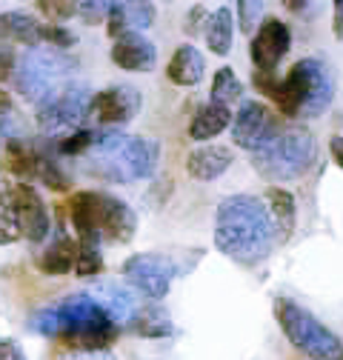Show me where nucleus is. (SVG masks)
Listing matches in <instances>:
<instances>
[{
	"label": "nucleus",
	"mask_w": 343,
	"mask_h": 360,
	"mask_svg": "<svg viewBox=\"0 0 343 360\" xmlns=\"http://www.w3.org/2000/svg\"><path fill=\"white\" fill-rule=\"evenodd\" d=\"M89 297L109 314V321L120 329L126 323H135L138 311H141V300H138V292H132L123 283H98Z\"/></svg>",
	"instance_id": "16"
},
{
	"label": "nucleus",
	"mask_w": 343,
	"mask_h": 360,
	"mask_svg": "<svg viewBox=\"0 0 343 360\" xmlns=\"http://www.w3.org/2000/svg\"><path fill=\"white\" fill-rule=\"evenodd\" d=\"M95 138H98V131H95V129H77V131L66 134L63 141H58L55 149H58L60 155H72V158H77V155H86V152L92 149Z\"/></svg>",
	"instance_id": "31"
},
{
	"label": "nucleus",
	"mask_w": 343,
	"mask_h": 360,
	"mask_svg": "<svg viewBox=\"0 0 343 360\" xmlns=\"http://www.w3.org/2000/svg\"><path fill=\"white\" fill-rule=\"evenodd\" d=\"M329 149H332L335 163L343 169V138H332V141H329Z\"/></svg>",
	"instance_id": "40"
},
{
	"label": "nucleus",
	"mask_w": 343,
	"mask_h": 360,
	"mask_svg": "<svg viewBox=\"0 0 343 360\" xmlns=\"http://www.w3.org/2000/svg\"><path fill=\"white\" fill-rule=\"evenodd\" d=\"M266 203H269V214L275 220L278 238H289L295 232V220H297V206H295V195L286 189H269L266 192Z\"/></svg>",
	"instance_id": "24"
},
{
	"label": "nucleus",
	"mask_w": 343,
	"mask_h": 360,
	"mask_svg": "<svg viewBox=\"0 0 343 360\" xmlns=\"http://www.w3.org/2000/svg\"><path fill=\"white\" fill-rule=\"evenodd\" d=\"M0 138H4L6 143L9 141H18L23 138V123H20V115L12 103V98L0 89Z\"/></svg>",
	"instance_id": "30"
},
{
	"label": "nucleus",
	"mask_w": 343,
	"mask_h": 360,
	"mask_svg": "<svg viewBox=\"0 0 343 360\" xmlns=\"http://www.w3.org/2000/svg\"><path fill=\"white\" fill-rule=\"evenodd\" d=\"M332 29H335V37L343 40V0H337L332 9Z\"/></svg>",
	"instance_id": "39"
},
{
	"label": "nucleus",
	"mask_w": 343,
	"mask_h": 360,
	"mask_svg": "<svg viewBox=\"0 0 343 360\" xmlns=\"http://www.w3.org/2000/svg\"><path fill=\"white\" fill-rule=\"evenodd\" d=\"M12 200H15V212H18V223H20V235H26V240H32V243H40L52 229L49 209L43 203V198L37 195L34 186L15 184Z\"/></svg>",
	"instance_id": "14"
},
{
	"label": "nucleus",
	"mask_w": 343,
	"mask_h": 360,
	"mask_svg": "<svg viewBox=\"0 0 343 360\" xmlns=\"http://www.w3.org/2000/svg\"><path fill=\"white\" fill-rule=\"evenodd\" d=\"M141 106H143V98L135 86L115 83V86H106L92 95L89 117L103 129H117V126L132 120L141 112Z\"/></svg>",
	"instance_id": "11"
},
{
	"label": "nucleus",
	"mask_w": 343,
	"mask_h": 360,
	"mask_svg": "<svg viewBox=\"0 0 343 360\" xmlns=\"http://www.w3.org/2000/svg\"><path fill=\"white\" fill-rule=\"evenodd\" d=\"M0 360H29V357L23 354V349L15 340H4V338H0Z\"/></svg>",
	"instance_id": "38"
},
{
	"label": "nucleus",
	"mask_w": 343,
	"mask_h": 360,
	"mask_svg": "<svg viewBox=\"0 0 343 360\" xmlns=\"http://www.w3.org/2000/svg\"><path fill=\"white\" fill-rule=\"evenodd\" d=\"M72 66L75 60L63 49L34 46V49H26L23 58H18L12 80L26 101H43L52 89L66 83V75L72 72Z\"/></svg>",
	"instance_id": "8"
},
{
	"label": "nucleus",
	"mask_w": 343,
	"mask_h": 360,
	"mask_svg": "<svg viewBox=\"0 0 343 360\" xmlns=\"http://www.w3.org/2000/svg\"><path fill=\"white\" fill-rule=\"evenodd\" d=\"M232 163H235V155H232L229 146L206 143V146H198V149L189 152V158H186V172H189L195 180H218Z\"/></svg>",
	"instance_id": "17"
},
{
	"label": "nucleus",
	"mask_w": 343,
	"mask_h": 360,
	"mask_svg": "<svg viewBox=\"0 0 343 360\" xmlns=\"http://www.w3.org/2000/svg\"><path fill=\"white\" fill-rule=\"evenodd\" d=\"M37 9L43 15H49L52 20H66V18L77 15V6H72V4H37Z\"/></svg>",
	"instance_id": "36"
},
{
	"label": "nucleus",
	"mask_w": 343,
	"mask_h": 360,
	"mask_svg": "<svg viewBox=\"0 0 343 360\" xmlns=\"http://www.w3.org/2000/svg\"><path fill=\"white\" fill-rule=\"evenodd\" d=\"M238 18L243 32H254V26H261V18H264V4L243 0V4H238Z\"/></svg>",
	"instance_id": "32"
},
{
	"label": "nucleus",
	"mask_w": 343,
	"mask_h": 360,
	"mask_svg": "<svg viewBox=\"0 0 343 360\" xmlns=\"http://www.w3.org/2000/svg\"><path fill=\"white\" fill-rule=\"evenodd\" d=\"M89 103H92V89L83 80H66L58 89H52L43 101H37L34 120L40 131L46 134L69 131L89 117Z\"/></svg>",
	"instance_id": "9"
},
{
	"label": "nucleus",
	"mask_w": 343,
	"mask_h": 360,
	"mask_svg": "<svg viewBox=\"0 0 343 360\" xmlns=\"http://www.w3.org/2000/svg\"><path fill=\"white\" fill-rule=\"evenodd\" d=\"M83 158L89 174L109 180V184H135V180H146L155 174L160 143L152 138H132L117 129H103Z\"/></svg>",
	"instance_id": "4"
},
{
	"label": "nucleus",
	"mask_w": 343,
	"mask_h": 360,
	"mask_svg": "<svg viewBox=\"0 0 343 360\" xmlns=\"http://www.w3.org/2000/svg\"><path fill=\"white\" fill-rule=\"evenodd\" d=\"M29 329L80 352H101L117 338V326L89 295H69L37 309L29 318Z\"/></svg>",
	"instance_id": "2"
},
{
	"label": "nucleus",
	"mask_w": 343,
	"mask_h": 360,
	"mask_svg": "<svg viewBox=\"0 0 343 360\" xmlns=\"http://www.w3.org/2000/svg\"><path fill=\"white\" fill-rule=\"evenodd\" d=\"M112 63L123 72H152L157 63L155 43L143 32H126L112 43Z\"/></svg>",
	"instance_id": "15"
},
{
	"label": "nucleus",
	"mask_w": 343,
	"mask_h": 360,
	"mask_svg": "<svg viewBox=\"0 0 343 360\" xmlns=\"http://www.w3.org/2000/svg\"><path fill=\"white\" fill-rule=\"evenodd\" d=\"M135 329L143 338H169L175 332V323H172V318L157 303H152V306H141L138 318H135Z\"/></svg>",
	"instance_id": "27"
},
{
	"label": "nucleus",
	"mask_w": 343,
	"mask_h": 360,
	"mask_svg": "<svg viewBox=\"0 0 343 360\" xmlns=\"http://www.w3.org/2000/svg\"><path fill=\"white\" fill-rule=\"evenodd\" d=\"M109 6L112 4H92V0H86V4H77V15L86 20H101L109 15Z\"/></svg>",
	"instance_id": "37"
},
{
	"label": "nucleus",
	"mask_w": 343,
	"mask_h": 360,
	"mask_svg": "<svg viewBox=\"0 0 343 360\" xmlns=\"http://www.w3.org/2000/svg\"><path fill=\"white\" fill-rule=\"evenodd\" d=\"M103 272V255L101 243H77V263L75 275L77 278H98Z\"/></svg>",
	"instance_id": "29"
},
{
	"label": "nucleus",
	"mask_w": 343,
	"mask_h": 360,
	"mask_svg": "<svg viewBox=\"0 0 343 360\" xmlns=\"http://www.w3.org/2000/svg\"><path fill=\"white\" fill-rule=\"evenodd\" d=\"M15 66H18L15 49L9 46V43H0V80H9L15 75Z\"/></svg>",
	"instance_id": "35"
},
{
	"label": "nucleus",
	"mask_w": 343,
	"mask_h": 360,
	"mask_svg": "<svg viewBox=\"0 0 343 360\" xmlns=\"http://www.w3.org/2000/svg\"><path fill=\"white\" fill-rule=\"evenodd\" d=\"M280 126V120L275 117V112L261 103V101H243L238 115L232 117V141L240 149L257 152Z\"/></svg>",
	"instance_id": "12"
},
{
	"label": "nucleus",
	"mask_w": 343,
	"mask_h": 360,
	"mask_svg": "<svg viewBox=\"0 0 343 360\" xmlns=\"http://www.w3.org/2000/svg\"><path fill=\"white\" fill-rule=\"evenodd\" d=\"M278 229L269 206L254 195L224 198L214 214V246L243 266H254L278 246Z\"/></svg>",
	"instance_id": "1"
},
{
	"label": "nucleus",
	"mask_w": 343,
	"mask_h": 360,
	"mask_svg": "<svg viewBox=\"0 0 343 360\" xmlns=\"http://www.w3.org/2000/svg\"><path fill=\"white\" fill-rule=\"evenodd\" d=\"M275 318L289 343L309 360H343V340L292 297L275 300Z\"/></svg>",
	"instance_id": "7"
},
{
	"label": "nucleus",
	"mask_w": 343,
	"mask_h": 360,
	"mask_svg": "<svg viewBox=\"0 0 343 360\" xmlns=\"http://www.w3.org/2000/svg\"><path fill=\"white\" fill-rule=\"evenodd\" d=\"M203 37H206V46L214 55H229L232 52V40H235V15L229 6H221L209 12L206 26H203Z\"/></svg>",
	"instance_id": "22"
},
{
	"label": "nucleus",
	"mask_w": 343,
	"mask_h": 360,
	"mask_svg": "<svg viewBox=\"0 0 343 360\" xmlns=\"http://www.w3.org/2000/svg\"><path fill=\"white\" fill-rule=\"evenodd\" d=\"M0 37H6L12 43H23V46L34 49L43 40V23L29 15V12H4L0 15Z\"/></svg>",
	"instance_id": "20"
},
{
	"label": "nucleus",
	"mask_w": 343,
	"mask_h": 360,
	"mask_svg": "<svg viewBox=\"0 0 343 360\" xmlns=\"http://www.w3.org/2000/svg\"><path fill=\"white\" fill-rule=\"evenodd\" d=\"M292 49V32L280 18H264L261 26L252 34V63L257 66V72L264 75H275L278 63L286 58V52Z\"/></svg>",
	"instance_id": "13"
},
{
	"label": "nucleus",
	"mask_w": 343,
	"mask_h": 360,
	"mask_svg": "<svg viewBox=\"0 0 343 360\" xmlns=\"http://www.w3.org/2000/svg\"><path fill=\"white\" fill-rule=\"evenodd\" d=\"M20 238V223L12 200V186L0 184V246H9Z\"/></svg>",
	"instance_id": "28"
},
{
	"label": "nucleus",
	"mask_w": 343,
	"mask_h": 360,
	"mask_svg": "<svg viewBox=\"0 0 343 360\" xmlns=\"http://www.w3.org/2000/svg\"><path fill=\"white\" fill-rule=\"evenodd\" d=\"M43 40H46L52 49H63L66 52L72 43H75V34L66 32V29H60V26H55V23H43Z\"/></svg>",
	"instance_id": "33"
},
{
	"label": "nucleus",
	"mask_w": 343,
	"mask_h": 360,
	"mask_svg": "<svg viewBox=\"0 0 343 360\" xmlns=\"http://www.w3.org/2000/svg\"><path fill=\"white\" fill-rule=\"evenodd\" d=\"M77 263V240L58 238L46 252L37 255V269L43 275H69Z\"/></svg>",
	"instance_id": "23"
},
{
	"label": "nucleus",
	"mask_w": 343,
	"mask_h": 360,
	"mask_svg": "<svg viewBox=\"0 0 343 360\" xmlns=\"http://www.w3.org/2000/svg\"><path fill=\"white\" fill-rule=\"evenodd\" d=\"M106 23H109L112 37H120L126 32H143L146 26L155 23V6L152 4H112Z\"/></svg>",
	"instance_id": "18"
},
{
	"label": "nucleus",
	"mask_w": 343,
	"mask_h": 360,
	"mask_svg": "<svg viewBox=\"0 0 343 360\" xmlns=\"http://www.w3.org/2000/svg\"><path fill=\"white\" fill-rule=\"evenodd\" d=\"M229 126H232V112L226 106H221V103L209 101L195 112V117L189 123V138L192 141H212Z\"/></svg>",
	"instance_id": "21"
},
{
	"label": "nucleus",
	"mask_w": 343,
	"mask_h": 360,
	"mask_svg": "<svg viewBox=\"0 0 343 360\" xmlns=\"http://www.w3.org/2000/svg\"><path fill=\"white\" fill-rule=\"evenodd\" d=\"M212 103H221V106H232V103H243V83L238 80L232 66H221L212 77Z\"/></svg>",
	"instance_id": "26"
},
{
	"label": "nucleus",
	"mask_w": 343,
	"mask_h": 360,
	"mask_svg": "<svg viewBox=\"0 0 343 360\" xmlns=\"http://www.w3.org/2000/svg\"><path fill=\"white\" fill-rule=\"evenodd\" d=\"M69 217L77 232V243H129L138 229V214L126 200L106 192H75L69 200Z\"/></svg>",
	"instance_id": "5"
},
{
	"label": "nucleus",
	"mask_w": 343,
	"mask_h": 360,
	"mask_svg": "<svg viewBox=\"0 0 343 360\" xmlns=\"http://www.w3.org/2000/svg\"><path fill=\"white\" fill-rule=\"evenodd\" d=\"M254 83L264 95L275 101L280 115L300 117V120H315L321 117L332 98H335V80L329 66L321 58H304L297 60L280 80L275 75L254 72Z\"/></svg>",
	"instance_id": "3"
},
{
	"label": "nucleus",
	"mask_w": 343,
	"mask_h": 360,
	"mask_svg": "<svg viewBox=\"0 0 343 360\" xmlns=\"http://www.w3.org/2000/svg\"><path fill=\"white\" fill-rule=\"evenodd\" d=\"M203 72H206L203 55L192 46V43L178 46L175 55H172L166 63V77L175 86H198L203 80Z\"/></svg>",
	"instance_id": "19"
},
{
	"label": "nucleus",
	"mask_w": 343,
	"mask_h": 360,
	"mask_svg": "<svg viewBox=\"0 0 343 360\" xmlns=\"http://www.w3.org/2000/svg\"><path fill=\"white\" fill-rule=\"evenodd\" d=\"M55 360H117L109 349H101V352H80V349H63Z\"/></svg>",
	"instance_id": "34"
},
{
	"label": "nucleus",
	"mask_w": 343,
	"mask_h": 360,
	"mask_svg": "<svg viewBox=\"0 0 343 360\" xmlns=\"http://www.w3.org/2000/svg\"><path fill=\"white\" fill-rule=\"evenodd\" d=\"M318 158L315 134L300 123H283L275 129L272 138L252 152V163L272 184H289V180L304 177Z\"/></svg>",
	"instance_id": "6"
},
{
	"label": "nucleus",
	"mask_w": 343,
	"mask_h": 360,
	"mask_svg": "<svg viewBox=\"0 0 343 360\" xmlns=\"http://www.w3.org/2000/svg\"><path fill=\"white\" fill-rule=\"evenodd\" d=\"M123 278L132 286V292L149 297V300H163L178 278V263L169 255H157V252H141L126 257L123 263Z\"/></svg>",
	"instance_id": "10"
},
{
	"label": "nucleus",
	"mask_w": 343,
	"mask_h": 360,
	"mask_svg": "<svg viewBox=\"0 0 343 360\" xmlns=\"http://www.w3.org/2000/svg\"><path fill=\"white\" fill-rule=\"evenodd\" d=\"M37 160H40V149L32 141L18 138V141H9L6 143V166L18 177H34Z\"/></svg>",
	"instance_id": "25"
}]
</instances>
